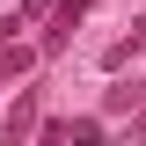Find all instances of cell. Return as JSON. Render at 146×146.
<instances>
[{
	"mask_svg": "<svg viewBox=\"0 0 146 146\" xmlns=\"http://www.w3.org/2000/svg\"><path fill=\"white\" fill-rule=\"evenodd\" d=\"M88 7H95V0H58V7H51V22H44V44H36V51H66V44H73V29L88 22Z\"/></svg>",
	"mask_w": 146,
	"mask_h": 146,
	"instance_id": "obj_1",
	"label": "cell"
},
{
	"mask_svg": "<svg viewBox=\"0 0 146 146\" xmlns=\"http://www.w3.org/2000/svg\"><path fill=\"white\" fill-rule=\"evenodd\" d=\"M110 110H117V117H124V110H146V80H117V88H110Z\"/></svg>",
	"mask_w": 146,
	"mask_h": 146,
	"instance_id": "obj_4",
	"label": "cell"
},
{
	"mask_svg": "<svg viewBox=\"0 0 146 146\" xmlns=\"http://www.w3.org/2000/svg\"><path fill=\"white\" fill-rule=\"evenodd\" d=\"M36 102H44V88H15V110L0 117V139H7V146H22L36 131Z\"/></svg>",
	"mask_w": 146,
	"mask_h": 146,
	"instance_id": "obj_2",
	"label": "cell"
},
{
	"mask_svg": "<svg viewBox=\"0 0 146 146\" xmlns=\"http://www.w3.org/2000/svg\"><path fill=\"white\" fill-rule=\"evenodd\" d=\"M29 58H36V51H22L15 36H7V44H0V88H7V80H22V73H29Z\"/></svg>",
	"mask_w": 146,
	"mask_h": 146,
	"instance_id": "obj_3",
	"label": "cell"
},
{
	"mask_svg": "<svg viewBox=\"0 0 146 146\" xmlns=\"http://www.w3.org/2000/svg\"><path fill=\"white\" fill-rule=\"evenodd\" d=\"M66 139H102V117H66Z\"/></svg>",
	"mask_w": 146,
	"mask_h": 146,
	"instance_id": "obj_5",
	"label": "cell"
}]
</instances>
